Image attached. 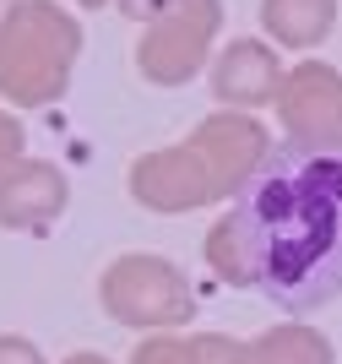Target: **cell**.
I'll return each mask as SVG.
<instances>
[{
	"mask_svg": "<svg viewBox=\"0 0 342 364\" xmlns=\"http://www.w3.org/2000/svg\"><path fill=\"white\" fill-rule=\"evenodd\" d=\"M71 201V185L49 158H16L0 174V228L16 234H38L44 223H55Z\"/></svg>",
	"mask_w": 342,
	"mask_h": 364,
	"instance_id": "52a82bcc",
	"label": "cell"
},
{
	"mask_svg": "<svg viewBox=\"0 0 342 364\" xmlns=\"http://www.w3.org/2000/svg\"><path fill=\"white\" fill-rule=\"evenodd\" d=\"M234 337L218 332H147L131 348V364H228Z\"/></svg>",
	"mask_w": 342,
	"mask_h": 364,
	"instance_id": "8fae6325",
	"label": "cell"
},
{
	"mask_svg": "<svg viewBox=\"0 0 342 364\" xmlns=\"http://www.w3.org/2000/svg\"><path fill=\"white\" fill-rule=\"evenodd\" d=\"M283 82V55H272L261 38H234L228 49L212 55V98L223 109H261L277 98Z\"/></svg>",
	"mask_w": 342,
	"mask_h": 364,
	"instance_id": "ba28073f",
	"label": "cell"
},
{
	"mask_svg": "<svg viewBox=\"0 0 342 364\" xmlns=\"http://www.w3.org/2000/svg\"><path fill=\"white\" fill-rule=\"evenodd\" d=\"M267 147L272 141L261 120H250L245 109H218L179 147L141 152L125 185H131V201L147 213H196L234 196L250 180V168L267 158Z\"/></svg>",
	"mask_w": 342,
	"mask_h": 364,
	"instance_id": "7a4b0ae2",
	"label": "cell"
},
{
	"mask_svg": "<svg viewBox=\"0 0 342 364\" xmlns=\"http://www.w3.org/2000/svg\"><path fill=\"white\" fill-rule=\"evenodd\" d=\"M223 28V0H174L164 16H152L141 44H136V71L152 87H185L201 65L212 60Z\"/></svg>",
	"mask_w": 342,
	"mask_h": 364,
	"instance_id": "5b68a950",
	"label": "cell"
},
{
	"mask_svg": "<svg viewBox=\"0 0 342 364\" xmlns=\"http://www.w3.org/2000/svg\"><path fill=\"white\" fill-rule=\"evenodd\" d=\"M228 364H337V348L310 321H277L250 343H234Z\"/></svg>",
	"mask_w": 342,
	"mask_h": 364,
	"instance_id": "9c48e42d",
	"label": "cell"
},
{
	"mask_svg": "<svg viewBox=\"0 0 342 364\" xmlns=\"http://www.w3.org/2000/svg\"><path fill=\"white\" fill-rule=\"evenodd\" d=\"M0 364H49V359L38 353V343H28L16 332H0Z\"/></svg>",
	"mask_w": 342,
	"mask_h": 364,
	"instance_id": "4fadbf2b",
	"label": "cell"
},
{
	"mask_svg": "<svg viewBox=\"0 0 342 364\" xmlns=\"http://www.w3.org/2000/svg\"><path fill=\"white\" fill-rule=\"evenodd\" d=\"M65 364H109V359H104V353H71Z\"/></svg>",
	"mask_w": 342,
	"mask_h": 364,
	"instance_id": "9a60e30c",
	"label": "cell"
},
{
	"mask_svg": "<svg viewBox=\"0 0 342 364\" xmlns=\"http://www.w3.org/2000/svg\"><path fill=\"white\" fill-rule=\"evenodd\" d=\"M6 6H11V0H0V16H6Z\"/></svg>",
	"mask_w": 342,
	"mask_h": 364,
	"instance_id": "e0dca14e",
	"label": "cell"
},
{
	"mask_svg": "<svg viewBox=\"0 0 342 364\" xmlns=\"http://www.w3.org/2000/svg\"><path fill=\"white\" fill-rule=\"evenodd\" d=\"M98 304L114 326H131V332H179L196 316L185 272L169 256H147V250L109 261V272L98 277Z\"/></svg>",
	"mask_w": 342,
	"mask_h": 364,
	"instance_id": "277c9868",
	"label": "cell"
},
{
	"mask_svg": "<svg viewBox=\"0 0 342 364\" xmlns=\"http://www.w3.org/2000/svg\"><path fill=\"white\" fill-rule=\"evenodd\" d=\"M82 55V22L55 0H11L0 16V98L44 109L65 98Z\"/></svg>",
	"mask_w": 342,
	"mask_h": 364,
	"instance_id": "3957f363",
	"label": "cell"
},
{
	"mask_svg": "<svg viewBox=\"0 0 342 364\" xmlns=\"http://www.w3.org/2000/svg\"><path fill=\"white\" fill-rule=\"evenodd\" d=\"M261 28L283 49H315L337 28V0H261Z\"/></svg>",
	"mask_w": 342,
	"mask_h": 364,
	"instance_id": "30bf717a",
	"label": "cell"
},
{
	"mask_svg": "<svg viewBox=\"0 0 342 364\" xmlns=\"http://www.w3.org/2000/svg\"><path fill=\"white\" fill-rule=\"evenodd\" d=\"M22 141H28V136H22V120H16L11 109H0V174L22 158Z\"/></svg>",
	"mask_w": 342,
	"mask_h": 364,
	"instance_id": "7c38bea8",
	"label": "cell"
},
{
	"mask_svg": "<svg viewBox=\"0 0 342 364\" xmlns=\"http://www.w3.org/2000/svg\"><path fill=\"white\" fill-rule=\"evenodd\" d=\"M207 267L283 316L342 299V152L277 141L207 228Z\"/></svg>",
	"mask_w": 342,
	"mask_h": 364,
	"instance_id": "6da1fadb",
	"label": "cell"
},
{
	"mask_svg": "<svg viewBox=\"0 0 342 364\" xmlns=\"http://www.w3.org/2000/svg\"><path fill=\"white\" fill-rule=\"evenodd\" d=\"M277 120H283L288 141L299 147L342 152V71L326 60H299L277 82Z\"/></svg>",
	"mask_w": 342,
	"mask_h": 364,
	"instance_id": "8992f818",
	"label": "cell"
},
{
	"mask_svg": "<svg viewBox=\"0 0 342 364\" xmlns=\"http://www.w3.org/2000/svg\"><path fill=\"white\" fill-rule=\"evenodd\" d=\"M76 6H82V11H104L109 0H76Z\"/></svg>",
	"mask_w": 342,
	"mask_h": 364,
	"instance_id": "2e32d148",
	"label": "cell"
},
{
	"mask_svg": "<svg viewBox=\"0 0 342 364\" xmlns=\"http://www.w3.org/2000/svg\"><path fill=\"white\" fill-rule=\"evenodd\" d=\"M169 6H174V0H119V11L131 16V22H141V28H147L152 16H164Z\"/></svg>",
	"mask_w": 342,
	"mask_h": 364,
	"instance_id": "5bb4252c",
	"label": "cell"
}]
</instances>
